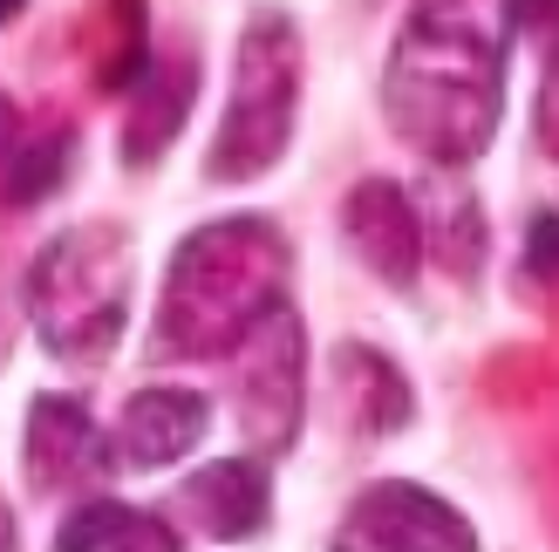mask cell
I'll list each match as a JSON object with an SVG mask.
<instances>
[{
	"label": "cell",
	"mask_w": 559,
	"mask_h": 552,
	"mask_svg": "<svg viewBox=\"0 0 559 552\" xmlns=\"http://www.w3.org/2000/svg\"><path fill=\"white\" fill-rule=\"evenodd\" d=\"M294 123H300V27L280 8H260L239 27L233 96H226L218 130H212L205 178L212 184L266 178L273 164L287 157V144H294Z\"/></svg>",
	"instance_id": "4"
},
{
	"label": "cell",
	"mask_w": 559,
	"mask_h": 552,
	"mask_svg": "<svg viewBox=\"0 0 559 552\" xmlns=\"http://www.w3.org/2000/svg\"><path fill=\"white\" fill-rule=\"evenodd\" d=\"M21 8H27V0H0V27H8V21H14Z\"/></svg>",
	"instance_id": "20"
},
{
	"label": "cell",
	"mask_w": 559,
	"mask_h": 552,
	"mask_svg": "<svg viewBox=\"0 0 559 552\" xmlns=\"http://www.w3.org/2000/svg\"><path fill=\"white\" fill-rule=\"evenodd\" d=\"M342 239H348V253L396 293H409L416 273H424V212L389 178H361L342 199Z\"/></svg>",
	"instance_id": "7"
},
{
	"label": "cell",
	"mask_w": 559,
	"mask_h": 552,
	"mask_svg": "<svg viewBox=\"0 0 559 552\" xmlns=\"http://www.w3.org/2000/svg\"><path fill=\"white\" fill-rule=\"evenodd\" d=\"M443 212V266L457 273V280H471V273H478V260H485V218H478V199H451V191H443L437 199Z\"/></svg>",
	"instance_id": "15"
},
{
	"label": "cell",
	"mask_w": 559,
	"mask_h": 552,
	"mask_svg": "<svg viewBox=\"0 0 559 552\" xmlns=\"http://www.w3.org/2000/svg\"><path fill=\"white\" fill-rule=\"evenodd\" d=\"M512 41L559 55V0H506V48Z\"/></svg>",
	"instance_id": "16"
},
{
	"label": "cell",
	"mask_w": 559,
	"mask_h": 552,
	"mask_svg": "<svg viewBox=\"0 0 559 552\" xmlns=\"http://www.w3.org/2000/svg\"><path fill=\"white\" fill-rule=\"evenodd\" d=\"M178 512L191 532L205 539H260L266 518H273V484H266V457H226V464H205L178 484Z\"/></svg>",
	"instance_id": "10"
},
{
	"label": "cell",
	"mask_w": 559,
	"mask_h": 552,
	"mask_svg": "<svg viewBox=\"0 0 559 552\" xmlns=\"http://www.w3.org/2000/svg\"><path fill=\"white\" fill-rule=\"evenodd\" d=\"M199 62L191 55H157V62L136 69V103H130V123H123V164H157L164 144L178 136L191 96H199Z\"/></svg>",
	"instance_id": "11"
},
{
	"label": "cell",
	"mask_w": 559,
	"mask_h": 552,
	"mask_svg": "<svg viewBox=\"0 0 559 552\" xmlns=\"http://www.w3.org/2000/svg\"><path fill=\"white\" fill-rule=\"evenodd\" d=\"M62 171H69V130H55L48 144H14V157H8V205L48 199Z\"/></svg>",
	"instance_id": "14"
},
{
	"label": "cell",
	"mask_w": 559,
	"mask_h": 552,
	"mask_svg": "<svg viewBox=\"0 0 559 552\" xmlns=\"http://www.w3.org/2000/svg\"><path fill=\"white\" fill-rule=\"evenodd\" d=\"M62 552H178V532L164 526L157 512H136V505H117V499H90L62 518L55 532Z\"/></svg>",
	"instance_id": "13"
},
{
	"label": "cell",
	"mask_w": 559,
	"mask_h": 552,
	"mask_svg": "<svg viewBox=\"0 0 559 552\" xmlns=\"http://www.w3.org/2000/svg\"><path fill=\"white\" fill-rule=\"evenodd\" d=\"M539 144L559 157V55H552V69H546V96H539Z\"/></svg>",
	"instance_id": "17"
},
{
	"label": "cell",
	"mask_w": 559,
	"mask_h": 552,
	"mask_svg": "<svg viewBox=\"0 0 559 552\" xmlns=\"http://www.w3.org/2000/svg\"><path fill=\"white\" fill-rule=\"evenodd\" d=\"M233 369V409L246 430L253 457H287L300 436V403H307V327L294 314V300H273L260 327L246 335Z\"/></svg>",
	"instance_id": "5"
},
{
	"label": "cell",
	"mask_w": 559,
	"mask_h": 552,
	"mask_svg": "<svg viewBox=\"0 0 559 552\" xmlns=\"http://www.w3.org/2000/svg\"><path fill=\"white\" fill-rule=\"evenodd\" d=\"M130 232L117 218H82L55 232L27 266V321L62 369H103L130 327Z\"/></svg>",
	"instance_id": "3"
},
{
	"label": "cell",
	"mask_w": 559,
	"mask_h": 552,
	"mask_svg": "<svg viewBox=\"0 0 559 552\" xmlns=\"http://www.w3.org/2000/svg\"><path fill=\"white\" fill-rule=\"evenodd\" d=\"M14 144H21V117H14V103L0 96V164L14 157Z\"/></svg>",
	"instance_id": "18"
},
{
	"label": "cell",
	"mask_w": 559,
	"mask_h": 552,
	"mask_svg": "<svg viewBox=\"0 0 559 552\" xmlns=\"http://www.w3.org/2000/svg\"><path fill=\"white\" fill-rule=\"evenodd\" d=\"M205 430H212V403L199 389L157 382V389L123 403L109 451H117V464H130V471H164V464H185L191 451H199Z\"/></svg>",
	"instance_id": "9"
},
{
	"label": "cell",
	"mask_w": 559,
	"mask_h": 552,
	"mask_svg": "<svg viewBox=\"0 0 559 552\" xmlns=\"http://www.w3.org/2000/svg\"><path fill=\"white\" fill-rule=\"evenodd\" d=\"M382 117L437 171L478 164L506 117V41L485 0H409L382 69Z\"/></svg>",
	"instance_id": "1"
},
{
	"label": "cell",
	"mask_w": 559,
	"mask_h": 552,
	"mask_svg": "<svg viewBox=\"0 0 559 552\" xmlns=\"http://www.w3.org/2000/svg\"><path fill=\"white\" fill-rule=\"evenodd\" d=\"M21 464L35 491H69L82 478H103L117 464V451L96 436L90 409L75 396H35L27 403V430H21Z\"/></svg>",
	"instance_id": "8"
},
{
	"label": "cell",
	"mask_w": 559,
	"mask_h": 552,
	"mask_svg": "<svg viewBox=\"0 0 559 552\" xmlns=\"http://www.w3.org/2000/svg\"><path fill=\"white\" fill-rule=\"evenodd\" d=\"M0 545H14V512L0 505Z\"/></svg>",
	"instance_id": "19"
},
{
	"label": "cell",
	"mask_w": 559,
	"mask_h": 552,
	"mask_svg": "<svg viewBox=\"0 0 559 552\" xmlns=\"http://www.w3.org/2000/svg\"><path fill=\"white\" fill-rule=\"evenodd\" d=\"M287 300V239L266 218H212L185 232L157 287V348L185 362H226Z\"/></svg>",
	"instance_id": "2"
},
{
	"label": "cell",
	"mask_w": 559,
	"mask_h": 552,
	"mask_svg": "<svg viewBox=\"0 0 559 552\" xmlns=\"http://www.w3.org/2000/svg\"><path fill=\"white\" fill-rule=\"evenodd\" d=\"M334 545L342 552H471L478 532H471V518L457 505H443L437 491L424 484H369L361 499L342 512V526H334Z\"/></svg>",
	"instance_id": "6"
},
{
	"label": "cell",
	"mask_w": 559,
	"mask_h": 552,
	"mask_svg": "<svg viewBox=\"0 0 559 552\" xmlns=\"http://www.w3.org/2000/svg\"><path fill=\"white\" fill-rule=\"evenodd\" d=\"M334 382H342V403L361 417V430H376V436H396L409 423V409H416L403 369L389 362L382 348L342 341V348H334Z\"/></svg>",
	"instance_id": "12"
}]
</instances>
